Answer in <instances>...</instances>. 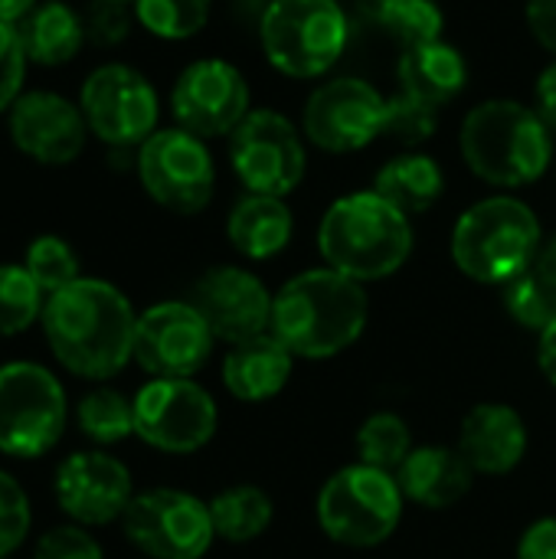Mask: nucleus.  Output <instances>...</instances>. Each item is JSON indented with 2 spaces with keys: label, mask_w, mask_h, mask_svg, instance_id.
I'll use <instances>...</instances> for the list:
<instances>
[{
  "label": "nucleus",
  "mask_w": 556,
  "mask_h": 559,
  "mask_svg": "<svg viewBox=\"0 0 556 559\" xmlns=\"http://www.w3.org/2000/svg\"><path fill=\"white\" fill-rule=\"evenodd\" d=\"M131 498V472L115 455L75 452L56 472L59 508L85 527H105L125 518Z\"/></svg>",
  "instance_id": "obj_18"
},
{
  "label": "nucleus",
  "mask_w": 556,
  "mask_h": 559,
  "mask_svg": "<svg viewBox=\"0 0 556 559\" xmlns=\"http://www.w3.org/2000/svg\"><path fill=\"white\" fill-rule=\"evenodd\" d=\"M397 72H400L403 92L433 105V108H442L452 98H459L465 88V79H469L462 52L446 39L406 46Z\"/></svg>",
  "instance_id": "obj_24"
},
{
  "label": "nucleus",
  "mask_w": 556,
  "mask_h": 559,
  "mask_svg": "<svg viewBox=\"0 0 556 559\" xmlns=\"http://www.w3.org/2000/svg\"><path fill=\"white\" fill-rule=\"evenodd\" d=\"M318 249L328 269L367 285L397 275L413 252L410 216L380 193H347L334 200L318 226Z\"/></svg>",
  "instance_id": "obj_3"
},
{
  "label": "nucleus",
  "mask_w": 556,
  "mask_h": 559,
  "mask_svg": "<svg viewBox=\"0 0 556 559\" xmlns=\"http://www.w3.org/2000/svg\"><path fill=\"white\" fill-rule=\"evenodd\" d=\"M26 62L29 59H26V52L20 46L16 26L0 20V111H10L13 102L20 98Z\"/></svg>",
  "instance_id": "obj_37"
},
{
  "label": "nucleus",
  "mask_w": 556,
  "mask_h": 559,
  "mask_svg": "<svg viewBox=\"0 0 556 559\" xmlns=\"http://www.w3.org/2000/svg\"><path fill=\"white\" fill-rule=\"evenodd\" d=\"M360 13L406 46L442 39V10L436 0H357Z\"/></svg>",
  "instance_id": "obj_28"
},
{
  "label": "nucleus",
  "mask_w": 556,
  "mask_h": 559,
  "mask_svg": "<svg viewBox=\"0 0 556 559\" xmlns=\"http://www.w3.org/2000/svg\"><path fill=\"white\" fill-rule=\"evenodd\" d=\"M39 0H0V20L3 23H16L23 13H29Z\"/></svg>",
  "instance_id": "obj_44"
},
{
  "label": "nucleus",
  "mask_w": 556,
  "mask_h": 559,
  "mask_svg": "<svg viewBox=\"0 0 556 559\" xmlns=\"http://www.w3.org/2000/svg\"><path fill=\"white\" fill-rule=\"evenodd\" d=\"M43 331L56 360L82 380H108L134 357L138 314L131 301L102 278H75L49 295Z\"/></svg>",
  "instance_id": "obj_1"
},
{
  "label": "nucleus",
  "mask_w": 556,
  "mask_h": 559,
  "mask_svg": "<svg viewBox=\"0 0 556 559\" xmlns=\"http://www.w3.org/2000/svg\"><path fill=\"white\" fill-rule=\"evenodd\" d=\"M79 108L88 131L111 147L144 144L157 128V92L138 69L121 62L98 66L82 82Z\"/></svg>",
  "instance_id": "obj_13"
},
{
  "label": "nucleus",
  "mask_w": 556,
  "mask_h": 559,
  "mask_svg": "<svg viewBox=\"0 0 556 559\" xmlns=\"http://www.w3.org/2000/svg\"><path fill=\"white\" fill-rule=\"evenodd\" d=\"M43 311V288L23 265H0V334H23Z\"/></svg>",
  "instance_id": "obj_33"
},
{
  "label": "nucleus",
  "mask_w": 556,
  "mask_h": 559,
  "mask_svg": "<svg viewBox=\"0 0 556 559\" xmlns=\"http://www.w3.org/2000/svg\"><path fill=\"white\" fill-rule=\"evenodd\" d=\"M442 187H446V180H442V170L433 157L400 154L380 167L374 193H380L400 213L416 216V213H426L436 206V200L442 197Z\"/></svg>",
  "instance_id": "obj_26"
},
{
  "label": "nucleus",
  "mask_w": 556,
  "mask_h": 559,
  "mask_svg": "<svg viewBox=\"0 0 556 559\" xmlns=\"http://www.w3.org/2000/svg\"><path fill=\"white\" fill-rule=\"evenodd\" d=\"M534 111L537 118L544 121V128L554 134L556 141V62H551L541 79H537V88H534Z\"/></svg>",
  "instance_id": "obj_41"
},
{
  "label": "nucleus",
  "mask_w": 556,
  "mask_h": 559,
  "mask_svg": "<svg viewBox=\"0 0 556 559\" xmlns=\"http://www.w3.org/2000/svg\"><path fill=\"white\" fill-rule=\"evenodd\" d=\"M13 26H16L20 46L33 66H62L85 43L82 16L62 0H39Z\"/></svg>",
  "instance_id": "obj_25"
},
{
  "label": "nucleus",
  "mask_w": 556,
  "mask_h": 559,
  "mask_svg": "<svg viewBox=\"0 0 556 559\" xmlns=\"http://www.w3.org/2000/svg\"><path fill=\"white\" fill-rule=\"evenodd\" d=\"M528 26L537 43L556 56V0H528Z\"/></svg>",
  "instance_id": "obj_40"
},
{
  "label": "nucleus",
  "mask_w": 556,
  "mask_h": 559,
  "mask_svg": "<svg viewBox=\"0 0 556 559\" xmlns=\"http://www.w3.org/2000/svg\"><path fill=\"white\" fill-rule=\"evenodd\" d=\"M33 282L46 292L56 295L66 285H72L79 278V259L72 252V246L59 236H39L29 242L26 249V265H23Z\"/></svg>",
  "instance_id": "obj_34"
},
{
  "label": "nucleus",
  "mask_w": 556,
  "mask_h": 559,
  "mask_svg": "<svg viewBox=\"0 0 556 559\" xmlns=\"http://www.w3.org/2000/svg\"><path fill=\"white\" fill-rule=\"evenodd\" d=\"M292 233H295V216L282 197L246 193L229 210V219H226L229 246L252 262L275 259L292 242Z\"/></svg>",
  "instance_id": "obj_23"
},
{
  "label": "nucleus",
  "mask_w": 556,
  "mask_h": 559,
  "mask_svg": "<svg viewBox=\"0 0 556 559\" xmlns=\"http://www.w3.org/2000/svg\"><path fill=\"white\" fill-rule=\"evenodd\" d=\"M85 115L56 92H26L10 108L13 144L39 164H69L85 147Z\"/></svg>",
  "instance_id": "obj_19"
},
{
  "label": "nucleus",
  "mask_w": 556,
  "mask_h": 559,
  "mask_svg": "<svg viewBox=\"0 0 556 559\" xmlns=\"http://www.w3.org/2000/svg\"><path fill=\"white\" fill-rule=\"evenodd\" d=\"M528 423L508 403H478L459 429V452L475 475H511L528 455Z\"/></svg>",
  "instance_id": "obj_20"
},
{
  "label": "nucleus",
  "mask_w": 556,
  "mask_h": 559,
  "mask_svg": "<svg viewBox=\"0 0 556 559\" xmlns=\"http://www.w3.org/2000/svg\"><path fill=\"white\" fill-rule=\"evenodd\" d=\"M367 318L364 285L324 265L288 278L275 292L269 331L301 360H331L364 337Z\"/></svg>",
  "instance_id": "obj_2"
},
{
  "label": "nucleus",
  "mask_w": 556,
  "mask_h": 559,
  "mask_svg": "<svg viewBox=\"0 0 556 559\" xmlns=\"http://www.w3.org/2000/svg\"><path fill=\"white\" fill-rule=\"evenodd\" d=\"M170 108L177 124L197 138L233 134L236 124L249 115L246 75L233 62L197 59L174 82Z\"/></svg>",
  "instance_id": "obj_15"
},
{
  "label": "nucleus",
  "mask_w": 556,
  "mask_h": 559,
  "mask_svg": "<svg viewBox=\"0 0 556 559\" xmlns=\"http://www.w3.org/2000/svg\"><path fill=\"white\" fill-rule=\"evenodd\" d=\"M354 445H357V462H364L370 468H380V472H390V475H397V468L416 449L410 423L400 413H390V409L367 416L360 423V429H357Z\"/></svg>",
  "instance_id": "obj_29"
},
{
  "label": "nucleus",
  "mask_w": 556,
  "mask_h": 559,
  "mask_svg": "<svg viewBox=\"0 0 556 559\" xmlns=\"http://www.w3.org/2000/svg\"><path fill=\"white\" fill-rule=\"evenodd\" d=\"M210 518H213V531L220 540L252 544L272 527L275 504L256 485H233V488H223L210 501Z\"/></svg>",
  "instance_id": "obj_27"
},
{
  "label": "nucleus",
  "mask_w": 556,
  "mask_h": 559,
  "mask_svg": "<svg viewBox=\"0 0 556 559\" xmlns=\"http://www.w3.org/2000/svg\"><path fill=\"white\" fill-rule=\"evenodd\" d=\"M462 157L469 170L492 187H528L541 180L554 157V134L534 108L514 98H492L465 115Z\"/></svg>",
  "instance_id": "obj_4"
},
{
  "label": "nucleus",
  "mask_w": 556,
  "mask_h": 559,
  "mask_svg": "<svg viewBox=\"0 0 556 559\" xmlns=\"http://www.w3.org/2000/svg\"><path fill=\"white\" fill-rule=\"evenodd\" d=\"M121 527L125 537L151 559H200L216 540L210 504L174 488L134 495Z\"/></svg>",
  "instance_id": "obj_11"
},
{
  "label": "nucleus",
  "mask_w": 556,
  "mask_h": 559,
  "mask_svg": "<svg viewBox=\"0 0 556 559\" xmlns=\"http://www.w3.org/2000/svg\"><path fill=\"white\" fill-rule=\"evenodd\" d=\"M138 177L154 203L170 213H200L216 190V167L203 138L184 128L154 131L138 147Z\"/></svg>",
  "instance_id": "obj_9"
},
{
  "label": "nucleus",
  "mask_w": 556,
  "mask_h": 559,
  "mask_svg": "<svg viewBox=\"0 0 556 559\" xmlns=\"http://www.w3.org/2000/svg\"><path fill=\"white\" fill-rule=\"evenodd\" d=\"M229 160L249 193L285 197L305 177V144L295 124L269 108L249 111L229 134Z\"/></svg>",
  "instance_id": "obj_12"
},
{
  "label": "nucleus",
  "mask_w": 556,
  "mask_h": 559,
  "mask_svg": "<svg viewBox=\"0 0 556 559\" xmlns=\"http://www.w3.org/2000/svg\"><path fill=\"white\" fill-rule=\"evenodd\" d=\"M541 246V219L518 197L478 200L452 229V259L459 272L482 285H508L534 269Z\"/></svg>",
  "instance_id": "obj_5"
},
{
  "label": "nucleus",
  "mask_w": 556,
  "mask_h": 559,
  "mask_svg": "<svg viewBox=\"0 0 556 559\" xmlns=\"http://www.w3.org/2000/svg\"><path fill=\"white\" fill-rule=\"evenodd\" d=\"M75 419L82 436L98 445H115L134 436V400H125L115 390H95L79 403Z\"/></svg>",
  "instance_id": "obj_31"
},
{
  "label": "nucleus",
  "mask_w": 556,
  "mask_h": 559,
  "mask_svg": "<svg viewBox=\"0 0 556 559\" xmlns=\"http://www.w3.org/2000/svg\"><path fill=\"white\" fill-rule=\"evenodd\" d=\"M397 485L410 504H419L426 511H446L472 491L475 472L459 449L416 445L397 468Z\"/></svg>",
  "instance_id": "obj_21"
},
{
  "label": "nucleus",
  "mask_w": 556,
  "mask_h": 559,
  "mask_svg": "<svg viewBox=\"0 0 556 559\" xmlns=\"http://www.w3.org/2000/svg\"><path fill=\"white\" fill-rule=\"evenodd\" d=\"M220 409L213 396L184 380H151L134 396V436L157 452L190 455L216 436Z\"/></svg>",
  "instance_id": "obj_10"
},
{
  "label": "nucleus",
  "mask_w": 556,
  "mask_h": 559,
  "mask_svg": "<svg viewBox=\"0 0 556 559\" xmlns=\"http://www.w3.org/2000/svg\"><path fill=\"white\" fill-rule=\"evenodd\" d=\"M518 559H556V518H541L521 534Z\"/></svg>",
  "instance_id": "obj_39"
},
{
  "label": "nucleus",
  "mask_w": 556,
  "mask_h": 559,
  "mask_svg": "<svg viewBox=\"0 0 556 559\" xmlns=\"http://www.w3.org/2000/svg\"><path fill=\"white\" fill-rule=\"evenodd\" d=\"M292 370H295V354L272 331H265L226 350L223 386L239 403H265L288 386Z\"/></svg>",
  "instance_id": "obj_22"
},
{
  "label": "nucleus",
  "mask_w": 556,
  "mask_h": 559,
  "mask_svg": "<svg viewBox=\"0 0 556 559\" xmlns=\"http://www.w3.org/2000/svg\"><path fill=\"white\" fill-rule=\"evenodd\" d=\"M501 301L508 318L524 331L541 334L556 321V288L537 269H528L501 285Z\"/></svg>",
  "instance_id": "obj_30"
},
{
  "label": "nucleus",
  "mask_w": 556,
  "mask_h": 559,
  "mask_svg": "<svg viewBox=\"0 0 556 559\" xmlns=\"http://www.w3.org/2000/svg\"><path fill=\"white\" fill-rule=\"evenodd\" d=\"M33 559H102V547L82 527H56L36 544Z\"/></svg>",
  "instance_id": "obj_38"
},
{
  "label": "nucleus",
  "mask_w": 556,
  "mask_h": 559,
  "mask_svg": "<svg viewBox=\"0 0 556 559\" xmlns=\"http://www.w3.org/2000/svg\"><path fill=\"white\" fill-rule=\"evenodd\" d=\"M537 367L547 377V383L556 386V321L537 334Z\"/></svg>",
  "instance_id": "obj_42"
},
{
  "label": "nucleus",
  "mask_w": 556,
  "mask_h": 559,
  "mask_svg": "<svg viewBox=\"0 0 556 559\" xmlns=\"http://www.w3.org/2000/svg\"><path fill=\"white\" fill-rule=\"evenodd\" d=\"M203 321L210 324L216 341L229 347L249 337H259L272 328V301L275 295L265 282L239 265H216L203 272L187 298Z\"/></svg>",
  "instance_id": "obj_17"
},
{
  "label": "nucleus",
  "mask_w": 556,
  "mask_h": 559,
  "mask_svg": "<svg viewBox=\"0 0 556 559\" xmlns=\"http://www.w3.org/2000/svg\"><path fill=\"white\" fill-rule=\"evenodd\" d=\"M66 429V393L39 364L0 367V452L13 459L46 455Z\"/></svg>",
  "instance_id": "obj_8"
},
{
  "label": "nucleus",
  "mask_w": 556,
  "mask_h": 559,
  "mask_svg": "<svg viewBox=\"0 0 556 559\" xmlns=\"http://www.w3.org/2000/svg\"><path fill=\"white\" fill-rule=\"evenodd\" d=\"M29 534V501L26 491L0 472V559H7Z\"/></svg>",
  "instance_id": "obj_36"
},
{
  "label": "nucleus",
  "mask_w": 556,
  "mask_h": 559,
  "mask_svg": "<svg viewBox=\"0 0 556 559\" xmlns=\"http://www.w3.org/2000/svg\"><path fill=\"white\" fill-rule=\"evenodd\" d=\"M406 498L397 475L370 468L364 462L338 468L318 491V524L321 531L354 550L387 544L403 521Z\"/></svg>",
  "instance_id": "obj_6"
},
{
  "label": "nucleus",
  "mask_w": 556,
  "mask_h": 559,
  "mask_svg": "<svg viewBox=\"0 0 556 559\" xmlns=\"http://www.w3.org/2000/svg\"><path fill=\"white\" fill-rule=\"evenodd\" d=\"M213 331L190 301H161L138 314L134 360L154 380H184L206 367Z\"/></svg>",
  "instance_id": "obj_14"
},
{
  "label": "nucleus",
  "mask_w": 556,
  "mask_h": 559,
  "mask_svg": "<svg viewBox=\"0 0 556 559\" xmlns=\"http://www.w3.org/2000/svg\"><path fill=\"white\" fill-rule=\"evenodd\" d=\"M534 269L551 282L556 288V236L551 239H544V246H541V252H537V262H534Z\"/></svg>",
  "instance_id": "obj_43"
},
{
  "label": "nucleus",
  "mask_w": 556,
  "mask_h": 559,
  "mask_svg": "<svg viewBox=\"0 0 556 559\" xmlns=\"http://www.w3.org/2000/svg\"><path fill=\"white\" fill-rule=\"evenodd\" d=\"M98 3H128V0H98Z\"/></svg>",
  "instance_id": "obj_45"
},
{
  "label": "nucleus",
  "mask_w": 556,
  "mask_h": 559,
  "mask_svg": "<svg viewBox=\"0 0 556 559\" xmlns=\"http://www.w3.org/2000/svg\"><path fill=\"white\" fill-rule=\"evenodd\" d=\"M387 98L364 79H331L305 105V134L328 154H351L383 134Z\"/></svg>",
  "instance_id": "obj_16"
},
{
  "label": "nucleus",
  "mask_w": 556,
  "mask_h": 559,
  "mask_svg": "<svg viewBox=\"0 0 556 559\" xmlns=\"http://www.w3.org/2000/svg\"><path fill=\"white\" fill-rule=\"evenodd\" d=\"M436 124H439V108L400 92L393 98H387V108H383V134L380 138H390L397 144H406V147H416L423 141H429L436 134Z\"/></svg>",
  "instance_id": "obj_35"
},
{
  "label": "nucleus",
  "mask_w": 556,
  "mask_h": 559,
  "mask_svg": "<svg viewBox=\"0 0 556 559\" xmlns=\"http://www.w3.org/2000/svg\"><path fill=\"white\" fill-rule=\"evenodd\" d=\"M269 62L292 79H315L334 69L347 46V20L338 0H272L262 26Z\"/></svg>",
  "instance_id": "obj_7"
},
{
  "label": "nucleus",
  "mask_w": 556,
  "mask_h": 559,
  "mask_svg": "<svg viewBox=\"0 0 556 559\" xmlns=\"http://www.w3.org/2000/svg\"><path fill=\"white\" fill-rule=\"evenodd\" d=\"M138 23L161 39H187L210 20V0H134Z\"/></svg>",
  "instance_id": "obj_32"
}]
</instances>
